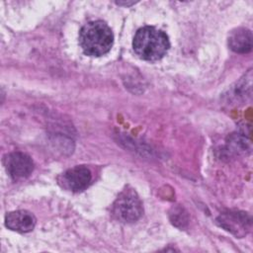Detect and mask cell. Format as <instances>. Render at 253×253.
Segmentation results:
<instances>
[{
  "instance_id": "cell-1",
  "label": "cell",
  "mask_w": 253,
  "mask_h": 253,
  "mask_svg": "<svg viewBox=\"0 0 253 253\" xmlns=\"http://www.w3.org/2000/svg\"><path fill=\"white\" fill-rule=\"evenodd\" d=\"M132 47L135 54L141 59L157 61L167 53L170 42L163 31L152 26H145L135 33Z\"/></svg>"
},
{
  "instance_id": "cell-2",
  "label": "cell",
  "mask_w": 253,
  "mask_h": 253,
  "mask_svg": "<svg viewBox=\"0 0 253 253\" xmlns=\"http://www.w3.org/2000/svg\"><path fill=\"white\" fill-rule=\"evenodd\" d=\"M114 43V34L107 23L101 20L85 24L79 32V44L86 55L102 56Z\"/></svg>"
},
{
  "instance_id": "cell-3",
  "label": "cell",
  "mask_w": 253,
  "mask_h": 253,
  "mask_svg": "<svg viewBox=\"0 0 253 253\" xmlns=\"http://www.w3.org/2000/svg\"><path fill=\"white\" fill-rule=\"evenodd\" d=\"M142 203L133 189L126 188L120 193L113 204L112 213L121 222L136 221L142 214Z\"/></svg>"
},
{
  "instance_id": "cell-4",
  "label": "cell",
  "mask_w": 253,
  "mask_h": 253,
  "mask_svg": "<svg viewBox=\"0 0 253 253\" xmlns=\"http://www.w3.org/2000/svg\"><path fill=\"white\" fill-rule=\"evenodd\" d=\"M92 181V174L86 166H74L67 169L58 177V184L65 190L79 193L89 187Z\"/></svg>"
},
{
  "instance_id": "cell-5",
  "label": "cell",
  "mask_w": 253,
  "mask_h": 253,
  "mask_svg": "<svg viewBox=\"0 0 253 253\" xmlns=\"http://www.w3.org/2000/svg\"><path fill=\"white\" fill-rule=\"evenodd\" d=\"M3 162L7 173L15 181L29 177L34 170V162L32 158L20 151L7 154L4 157Z\"/></svg>"
},
{
  "instance_id": "cell-6",
  "label": "cell",
  "mask_w": 253,
  "mask_h": 253,
  "mask_svg": "<svg viewBox=\"0 0 253 253\" xmlns=\"http://www.w3.org/2000/svg\"><path fill=\"white\" fill-rule=\"evenodd\" d=\"M36 216L25 210L11 211L5 216V225L9 229L21 233L32 231L36 226Z\"/></svg>"
},
{
  "instance_id": "cell-7",
  "label": "cell",
  "mask_w": 253,
  "mask_h": 253,
  "mask_svg": "<svg viewBox=\"0 0 253 253\" xmlns=\"http://www.w3.org/2000/svg\"><path fill=\"white\" fill-rule=\"evenodd\" d=\"M229 47L238 53H247L252 49V33L245 28H237L229 34Z\"/></svg>"
}]
</instances>
